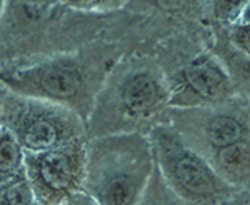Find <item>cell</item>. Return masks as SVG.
<instances>
[{
    "label": "cell",
    "instance_id": "6da1fadb",
    "mask_svg": "<svg viewBox=\"0 0 250 205\" xmlns=\"http://www.w3.org/2000/svg\"><path fill=\"white\" fill-rule=\"evenodd\" d=\"M120 50L112 43H94L74 54H60L34 65L0 70V87L22 97L63 107L87 123L95 99Z\"/></svg>",
    "mask_w": 250,
    "mask_h": 205
},
{
    "label": "cell",
    "instance_id": "7a4b0ae2",
    "mask_svg": "<svg viewBox=\"0 0 250 205\" xmlns=\"http://www.w3.org/2000/svg\"><path fill=\"white\" fill-rule=\"evenodd\" d=\"M167 107L168 83L160 67L148 59L122 63L119 60L97 95L87 134L100 137L139 132L140 123L162 117Z\"/></svg>",
    "mask_w": 250,
    "mask_h": 205
},
{
    "label": "cell",
    "instance_id": "3957f363",
    "mask_svg": "<svg viewBox=\"0 0 250 205\" xmlns=\"http://www.w3.org/2000/svg\"><path fill=\"white\" fill-rule=\"evenodd\" d=\"M154 168L150 140L144 132L90 137L83 194L99 205H137Z\"/></svg>",
    "mask_w": 250,
    "mask_h": 205
},
{
    "label": "cell",
    "instance_id": "277c9868",
    "mask_svg": "<svg viewBox=\"0 0 250 205\" xmlns=\"http://www.w3.org/2000/svg\"><path fill=\"white\" fill-rule=\"evenodd\" d=\"M157 170L168 187L188 205H224L237 192L222 182L210 164L179 137L165 122L147 132Z\"/></svg>",
    "mask_w": 250,
    "mask_h": 205
},
{
    "label": "cell",
    "instance_id": "5b68a950",
    "mask_svg": "<svg viewBox=\"0 0 250 205\" xmlns=\"http://www.w3.org/2000/svg\"><path fill=\"white\" fill-rule=\"evenodd\" d=\"M2 125L25 154H40L88 139L87 123L74 112L43 100L22 97L0 87Z\"/></svg>",
    "mask_w": 250,
    "mask_h": 205
},
{
    "label": "cell",
    "instance_id": "8992f818",
    "mask_svg": "<svg viewBox=\"0 0 250 205\" xmlns=\"http://www.w3.org/2000/svg\"><path fill=\"white\" fill-rule=\"evenodd\" d=\"M159 122L170 125L205 160L233 142L250 139L247 95L208 107L165 108Z\"/></svg>",
    "mask_w": 250,
    "mask_h": 205
},
{
    "label": "cell",
    "instance_id": "52a82bcc",
    "mask_svg": "<svg viewBox=\"0 0 250 205\" xmlns=\"http://www.w3.org/2000/svg\"><path fill=\"white\" fill-rule=\"evenodd\" d=\"M87 140L80 139L40 154H25L23 174L40 205H65L83 192Z\"/></svg>",
    "mask_w": 250,
    "mask_h": 205
},
{
    "label": "cell",
    "instance_id": "ba28073f",
    "mask_svg": "<svg viewBox=\"0 0 250 205\" xmlns=\"http://www.w3.org/2000/svg\"><path fill=\"white\" fill-rule=\"evenodd\" d=\"M168 107L167 108H197L217 105L235 97V82L230 72L215 55L207 52L177 68L167 79Z\"/></svg>",
    "mask_w": 250,
    "mask_h": 205
},
{
    "label": "cell",
    "instance_id": "9c48e42d",
    "mask_svg": "<svg viewBox=\"0 0 250 205\" xmlns=\"http://www.w3.org/2000/svg\"><path fill=\"white\" fill-rule=\"evenodd\" d=\"M212 170L233 190H249L250 182V139L239 140L220 148L207 159Z\"/></svg>",
    "mask_w": 250,
    "mask_h": 205
},
{
    "label": "cell",
    "instance_id": "30bf717a",
    "mask_svg": "<svg viewBox=\"0 0 250 205\" xmlns=\"http://www.w3.org/2000/svg\"><path fill=\"white\" fill-rule=\"evenodd\" d=\"M23 159L25 152L19 145L15 137L2 125L0 127V185L23 172Z\"/></svg>",
    "mask_w": 250,
    "mask_h": 205
},
{
    "label": "cell",
    "instance_id": "8fae6325",
    "mask_svg": "<svg viewBox=\"0 0 250 205\" xmlns=\"http://www.w3.org/2000/svg\"><path fill=\"white\" fill-rule=\"evenodd\" d=\"M137 205H188V204L184 202L177 194H173V190L165 184V180L162 179L160 172L155 167Z\"/></svg>",
    "mask_w": 250,
    "mask_h": 205
},
{
    "label": "cell",
    "instance_id": "7c38bea8",
    "mask_svg": "<svg viewBox=\"0 0 250 205\" xmlns=\"http://www.w3.org/2000/svg\"><path fill=\"white\" fill-rule=\"evenodd\" d=\"M0 205H40L23 172L0 185Z\"/></svg>",
    "mask_w": 250,
    "mask_h": 205
},
{
    "label": "cell",
    "instance_id": "4fadbf2b",
    "mask_svg": "<svg viewBox=\"0 0 250 205\" xmlns=\"http://www.w3.org/2000/svg\"><path fill=\"white\" fill-rule=\"evenodd\" d=\"M229 45L233 47V50L244 59H249L250 52V20H249V10L245 12L235 23L229 25L227 32Z\"/></svg>",
    "mask_w": 250,
    "mask_h": 205
},
{
    "label": "cell",
    "instance_id": "5bb4252c",
    "mask_svg": "<svg viewBox=\"0 0 250 205\" xmlns=\"http://www.w3.org/2000/svg\"><path fill=\"white\" fill-rule=\"evenodd\" d=\"M208 9H210L212 17L217 22L229 27L235 23L249 10V2L247 0H242V2H213L208 3Z\"/></svg>",
    "mask_w": 250,
    "mask_h": 205
},
{
    "label": "cell",
    "instance_id": "9a60e30c",
    "mask_svg": "<svg viewBox=\"0 0 250 205\" xmlns=\"http://www.w3.org/2000/svg\"><path fill=\"white\" fill-rule=\"evenodd\" d=\"M63 5L68 9L80 12L87 15H108L115 10L124 9L127 3L125 2H104V0H82V2H63Z\"/></svg>",
    "mask_w": 250,
    "mask_h": 205
},
{
    "label": "cell",
    "instance_id": "2e32d148",
    "mask_svg": "<svg viewBox=\"0 0 250 205\" xmlns=\"http://www.w3.org/2000/svg\"><path fill=\"white\" fill-rule=\"evenodd\" d=\"M65 205H99V204H95L94 200L83 194V192H80V194H77L75 197H72Z\"/></svg>",
    "mask_w": 250,
    "mask_h": 205
},
{
    "label": "cell",
    "instance_id": "e0dca14e",
    "mask_svg": "<svg viewBox=\"0 0 250 205\" xmlns=\"http://www.w3.org/2000/svg\"><path fill=\"white\" fill-rule=\"evenodd\" d=\"M224 205H249V190H240Z\"/></svg>",
    "mask_w": 250,
    "mask_h": 205
},
{
    "label": "cell",
    "instance_id": "ac0fdd59",
    "mask_svg": "<svg viewBox=\"0 0 250 205\" xmlns=\"http://www.w3.org/2000/svg\"><path fill=\"white\" fill-rule=\"evenodd\" d=\"M3 7H5V2H0V19H2V14H3Z\"/></svg>",
    "mask_w": 250,
    "mask_h": 205
},
{
    "label": "cell",
    "instance_id": "d6986e66",
    "mask_svg": "<svg viewBox=\"0 0 250 205\" xmlns=\"http://www.w3.org/2000/svg\"><path fill=\"white\" fill-rule=\"evenodd\" d=\"M0 127H2V114H0Z\"/></svg>",
    "mask_w": 250,
    "mask_h": 205
}]
</instances>
